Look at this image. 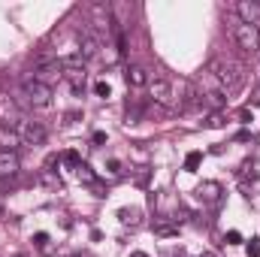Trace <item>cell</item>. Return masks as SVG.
<instances>
[{"mask_svg": "<svg viewBox=\"0 0 260 257\" xmlns=\"http://www.w3.org/2000/svg\"><path fill=\"white\" fill-rule=\"evenodd\" d=\"M206 70L218 79V85H221V91H224V94L239 91V88H242V82H245V70L236 64V61H230V58H212Z\"/></svg>", "mask_w": 260, "mask_h": 257, "instance_id": "obj_1", "label": "cell"}, {"mask_svg": "<svg viewBox=\"0 0 260 257\" xmlns=\"http://www.w3.org/2000/svg\"><path fill=\"white\" fill-rule=\"evenodd\" d=\"M52 97H55V91H52L49 85H43V82H37V79H27V82H24V100H27V106H34V109H49V106H52Z\"/></svg>", "mask_w": 260, "mask_h": 257, "instance_id": "obj_2", "label": "cell"}, {"mask_svg": "<svg viewBox=\"0 0 260 257\" xmlns=\"http://www.w3.org/2000/svg\"><path fill=\"white\" fill-rule=\"evenodd\" d=\"M233 40H236V46H239L245 55H257L260 52V27L257 24H245V21H239L236 30H233Z\"/></svg>", "mask_w": 260, "mask_h": 257, "instance_id": "obj_3", "label": "cell"}, {"mask_svg": "<svg viewBox=\"0 0 260 257\" xmlns=\"http://www.w3.org/2000/svg\"><path fill=\"white\" fill-rule=\"evenodd\" d=\"M148 91H151V100L154 103H160L164 109H176L179 103H176V91H173V82L170 79H154V82H148Z\"/></svg>", "mask_w": 260, "mask_h": 257, "instance_id": "obj_4", "label": "cell"}, {"mask_svg": "<svg viewBox=\"0 0 260 257\" xmlns=\"http://www.w3.org/2000/svg\"><path fill=\"white\" fill-rule=\"evenodd\" d=\"M18 136H21V145H43L49 139V130L43 121H21Z\"/></svg>", "mask_w": 260, "mask_h": 257, "instance_id": "obj_5", "label": "cell"}, {"mask_svg": "<svg viewBox=\"0 0 260 257\" xmlns=\"http://www.w3.org/2000/svg\"><path fill=\"white\" fill-rule=\"evenodd\" d=\"M194 194H197V200H200L203 206H209V209H218L221 200H224V188H221L218 182H200Z\"/></svg>", "mask_w": 260, "mask_h": 257, "instance_id": "obj_6", "label": "cell"}, {"mask_svg": "<svg viewBox=\"0 0 260 257\" xmlns=\"http://www.w3.org/2000/svg\"><path fill=\"white\" fill-rule=\"evenodd\" d=\"M18 121H21L18 103L6 91H0V127H18Z\"/></svg>", "mask_w": 260, "mask_h": 257, "instance_id": "obj_7", "label": "cell"}, {"mask_svg": "<svg viewBox=\"0 0 260 257\" xmlns=\"http://www.w3.org/2000/svg\"><path fill=\"white\" fill-rule=\"evenodd\" d=\"M100 49H103V46H100V37H97V34H91V30H82V34H79V55H82L85 61H88V58H97Z\"/></svg>", "mask_w": 260, "mask_h": 257, "instance_id": "obj_8", "label": "cell"}, {"mask_svg": "<svg viewBox=\"0 0 260 257\" xmlns=\"http://www.w3.org/2000/svg\"><path fill=\"white\" fill-rule=\"evenodd\" d=\"M37 82H43V85H55L58 79H64V70H61V61H52V64H43L40 70H37V76H34Z\"/></svg>", "mask_w": 260, "mask_h": 257, "instance_id": "obj_9", "label": "cell"}, {"mask_svg": "<svg viewBox=\"0 0 260 257\" xmlns=\"http://www.w3.org/2000/svg\"><path fill=\"white\" fill-rule=\"evenodd\" d=\"M76 176H79V182H82V185H88V188L97 194V197H106L103 185L97 182V176H94V170H91L88 164H79V167H76Z\"/></svg>", "mask_w": 260, "mask_h": 257, "instance_id": "obj_10", "label": "cell"}, {"mask_svg": "<svg viewBox=\"0 0 260 257\" xmlns=\"http://www.w3.org/2000/svg\"><path fill=\"white\" fill-rule=\"evenodd\" d=\"M236 12H239V18L245 24H257L260 21V3L257 0H239L236 3Z\"/></svg>", "mask_w": 260, "mask_h": 257, "instance_id": "obj_11", "label": "cell"}, {"mask_svg": "<svg viewBox=\"0 0 260 257\" xmlns=\"http://www.w3.org/2000/svg\"><path fill=\"white\" fill-rule=\"evenodd\" d=\"M154 236H160V239L179 236V221L176 218H157L154 221Z\"/></svg>", "mask_w": 260, "mask_h": 257, "instance_id": "obj_12", "label": "cell"}, {"mask_svg": "<svg viewBox=\"0 0 260 257\" xmlns=\"http://www.w3.org/2000/svg\"><path fill=\"white\" fill-rule=\"evenodd\" d=\"M61 70H64V79L70 82V88L79 94L85 88V67H61Z\"/></svg>", "mask_w": 260, "mask_h": 257, "instance_id": "obj_13", "label": "cell"}, {"mask_svg": "<svg viewBox=\"0 0 260 257\" xmlns=\"http://www.w3.org/2000/svg\"><path fill=\"white\" fill-rule=\"evenodd\" d=\"M18 167H21V160L15 151H0V176H15Z\"/></svg>", "mask_w": 260, "mask_h": 257, "instance_id": "obj_14", "label": "cell"}, {"mask_svg": "<svg viewBox=\"0 0 260 257\" xmlns=\"http://www.w3.org/2000/svg\"><path fill=\"white\" fill-rule=\"evenodd\" d=\"M118 221H121L124 227H139V224H142V209H136V206L118 209Z\"/></svg>", "mask_w": 260, "mask_h": 257, "instance_id": "obj_15", "label": "cell"}, {"mask_svg": "<svg viewBox=\"0 0 260 257\" xmlns=\"http://www.w3.org/2000/svg\"><path fill=\"white\" fill-rule=\"evenodd\" d=\"M0 145H3V151H15V148L21 145L18 130L15 127H0Z\"/></svg>", "mask_w": 260, "mask_h": 257, "instance_id": "obj_16", "label": "cell"}, {"mask_svg": "<svg viewBox=\"0 0 260 257\" xmlns=\"http://www.w3.org/2000/svg\"><path fill=\"white\" fill-rule=\"evenodd\" d=\"M40 182H43L46 188H52V191H64V182H61V176H58L55 170H43V173H40Z\"/></svg>", "mask_w": 260, "mask_h": 257, "instance_id": "obj_17", "label": "cell"}, {"mask_svg": "<svg viewBox=\"0 0 260 257\" xmlns=\"http://www.w3.org/2000/svg\"><path fill=\"white\" fill-rule=\"evenodd\" d=\"M127 82L133 85V88H142V85H148V76H145V70L142 67H127Z\"/></svg>", "mask_w": 260, "mask_h": 257, "instance_id": "obj_18", "label": "cell"}, {"mask_svg": "<svg viewBox=\"0 0 260 257\" xmlns=\"http://www.w3.org/2000/svg\"><path fill=\"white\" fill-rule=\"evenodd\" d=\"M203 164V151H191L185 157V173H197V167Z\"/></svg>", "mask_w": 260, "mask_h": 257, "instance_id": "obj_19", "label": "cell"}, {"mask_svg": "<svg viewBox=\"0 0 260 257\" xmlns=\"http://www.w3.org/2000/svg\"><path fill=\"white\" fill-rule=\"evenodd\" d=\"M206 127L209 130L224 127V115H221V112H209V115H206Z\"/></svg>", "mask_w": 260, "mask_h": 257, "instance_id": "obj_20", "label": "cell"}, {"mask_svg": "<svg viewBox=\"0 0 260 257\" xmlns=\"http://www.w3.org/2000/svg\"><path fill=\"white\" fill-rule=\"evenodd\" d=\"M61 160H64L67 167H73V170H76V167L82 164V157H79V151H73V148H70V151H64V154H61Z\"/></svg>", "mask_w": 260, "mask_h": 257, "instance_id": "obj_21", "label": "cell"}, {"mask_svg": "<svg viewBox=\"0 0 260 257\" xmlns=\"http://www.w3.org/2000/svg\"><path fill=\"white\" fill-rule=\"evenodd\" d=\"M94 94H97V97H103V100H106V97H109V94H112V88H109V82H97V85H94Z\"/></svg>", "mask_w": 260, "mask_h": 257, "instance_id": "obj_22", "label": "cell"}, {"mask_svg": "<svg viewBox=\"0 0 260 257\" xmlns=\"http://www.w3.org/2000/svg\"><path fill=\"white\" fill-rule=\"evenodd\" d=\"M34 245L43 248V251H49V233H37V236H34Z\"/></svg>", "mask_w": 260, "mask_h": 257, "instance_id": "obj_23", "label": "cell"}, {"mask_svg": "<svg viewBox=\"0 0 260 257\" xmlns=\"http://www.w3.org/2000/svg\"><path fill=\"white\" fill-rule=\"evenodd\" d=\"M224 242H227V245H239V242H242V233H239V230H230V233L224 236Z\"/></svg>", "mask_w": 260, "mask_h": 257, "instance_id": "obj_24", "label": "cell"}, {"mask_svg": "<svg viewBox=\"0 0 260 257\" xmlns=\"http://www.w3.org/2000/svg\"><path fill=\"white\" fill-rule=\"evenodd\" d=\"M245 251H248V257H260V239H251L245 245Z\"/></svg>", "mask_w": 260, "mask_h": 257, "instance_id": "obj_25", "label": "cell"}, {"mask_svg": "<svg viewBox=\"0 0 260 257\" xmlns=\"http://www.w3.org/2000/svg\"><path fill=\"white\" fill-rule=\"evenodd\" d=\"M148 182V167H139V173H136V185H145Z\"/></svg>", "mask_w": 260, "mask_h": 257, "instance_id": "obj_26", "label": "cell"}, {"mask_svg": "<svg viewBox=\"0 0 260 257\" xmlns=\"http://www.w3.org/2000/svg\"><path fill=\"white\" fill-rule=\"evenodd\" d=\"M106 167H109V173H112V176H118V173H121V160H115V157H112Z\"/></svg>", "mask_w": 260, "mask_h": 257, "instance_id": "obj_27", "label": "cell"}, {"mask_svg": "<svg viewBox=\"0 0 260 257\" xmlns=\"http://www.w3.org/2000/svg\"><path fill=\"white\" fill-rule=\"evenodd\" d=\"M103 142H106V133H103V130H97V133H94V145H103Z\"/></svg>", "mask_w": 260, "mask_h": 257, "instance_id": "obj_28", "label": "cell"}, {"mask_svg": "<svg viewBox=\"0 0 260 257\" xmlns=\"http://www.w3.org/2000/svg\"><path fill=\"white\" fill-rule=\"evenodd\" d=\"M251 103H260V85L251 91Z\"/></svg>", "mask_w": 260, "mask_h": 257, "instance_id": "obj_29", "label": "cell"}, {"mask_svg": "<svg viewBox=\"0 0 260 257\" xmlns=\"http://www.w3.org/2000/svg\"><path fill=\"white\" fill-rule=\"evenodd\" d=\"M130 257H148V254H145V251H133Z\"/></svg>", "mask_w": 260, "mask_h": 257, "instance_id": "obj_30", "label": "cell"}, {"mask_svg": "<svg viewBox=\"0 0 260 257\" xmlns=\"http://www.w3.org/2000/svg\"><path fill=\"white\" fill-rule=\"evenodd\" d=\"M200 257H218V254H215V251H203Z\"/></svg>", "mask_w": 260, "mask_h": 257, "instance_id": "obj_31", "label": "cell"}, {"mask_svg": "<svg viewBox=\"0 0 260 257\" xmlns=\"http://www.w3.org/2000/svg\"><path fill=\"white\" fill-rule=\"evenodd\" d=\"M70 257H79V254H70Z\"/></svg>", "mask_w": 260, "mask_h": 257, "instance_id": "obj_32", "label": "cell"}, {"mask_svg": "<svg viewBox=\"0 0 260 257\" xmlns=\"http://www.w3.org/2000/svg\"><path fill=\"white\" fill-rule=\"evenodd\" d=\"M15 257H24V254H15Z\"/></svg>", "mask_w": 260, "mask_h": 257, "instance_id": "obj_33", "label": "cell"}]
</instances>
